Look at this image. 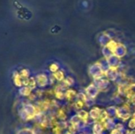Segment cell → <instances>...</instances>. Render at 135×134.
I'll list each match as a JSON object with an SVG mask.
<instances>
[{
	"instance_id": "484cf974",
	"label": "cell",
	"mask_w": 135,
	"mask_h": 134,
	"mask_svg": "<svg viewBox=\"0 0 135 134\" xmlns=\"http://www.w3.org/2000/svg\"><path fill=\"white\" fill-rule=\"evenodd\" d=\"M132 103H135V94H133V95H131L127 97Z\"/></svg>"
},
{
	"instance_id": "2e32d148",
	"label": "cell",
	"mask_w": 135,
	"mask_h": 134,
	"mask_svg": "<svg viewBox=\"0 0 135 134\" xmlns=\"http://www.w3.org/2000/svg\"><path fill=\"white\" fill-rule=\"evenodd\" d=\"M36 83L37 82H36V79L34 77H30L28 79V87L30 88L31 89H34L36 88Z\"/></svg>"
},
{
	"instance_id": "4fadbf2b",
	"label": "cell",
	"mask_w": 135,
	"mask_h": 134,
	"mask_svg": "<svg viewBox=\"0 0 135 134\" xmlns=\"http://www.w3.org/2000/svg\"><path fill=\"white\" fill-rule=\"evenodd\" d=\"M78 116L79 117V118L83 121V122H87L88 118H89V113L86 112L85 111H80L78 113Z\"/></svg>"
},
{
	"instance_id": "7c38bea8",
	"label": "cell",
	"mask_w": 135,
	"mask_h": 134,
	"mask_svg": "<svg viewBox=\"0 0 135 134\" xmlns=\"http://www.w3.org/2000/svg\"><path fill=\"white\" fill-rule=\"evenodd\" d=\"M65 97H66L67 100H72L73 98L77 97V92H76L74 90H73V89H69V90H67L66 92L65 93Z\"/></svg>"
},
{
	"instance_id": "ffe728a7",
	"label": "cell",
	"mask_w": 135,
	"mask_h": 134,
	"mask_svg": "<svg viewBox=\"0 0 135 134\" xmlns=\"http://www.w3.org/2000/svg\"><path fill=\"white\" fill-rule=\"evenodd\" d=\"M58 117L61 120H64L66 118V114H65V112H64V111L62 109L59 110V111H58Z\"/></svg>"
},
{
	"instance_id": "ac0fdd59",
	"label": "cell",
	"mask_w": 135,
	"mask_h": 134,
	"mask_svg": "<svg viewBox=\"0 0 135 134\" xmlns=\"http://www.w3.org/2000/svg\"><path fill=\"white\" fill-rule=\"evenodd\" d=\"M74 79L70 77H66L65 80H64V85H67V86H70V85H72L74 84Z\"/></svg>"
},
{
	"instance_id": "e0dca14e",
	"label": "cell",
	"mask_w": 135,
	"mask_h": 134,
	"mask_svg": "<svg viewBox=\"0 0 135 134\" xmlns=\"http://www.w3.org/2000/svg\"><path fill=\"white\" fill-rule=\"evenodd\" d=\"M20 75H21L22 79H27L28 77V76H29V72H28V70L23 69V70H21V71L20 73Z\"/></svg>"
},
{
	"instance_id": "5b68a950",
	"label": "cell",
	"mask_w": 135,
	"mask_h": 134,
	"mask_svg": "<svg viewBox=\"0 0 135 134\" xmlns=\"http://www.w3.org/2000/svg\"><path fill=\"white\" fill-rule=\"evenodd\" d=\"M95 83H96V86L99 88V90L100 89H105L107 87H108V84H109V81H108V80H107V79H104V78H102V77H100V78H97L96 80H95Z\"/></svg>"
},
{
	"instance_id": "52a82bcc",
	"label": "cell",
	"mask_w": 135,
	"mask_h": 134,
	"mask_svg": "<svg viewBox=\"0 0 135 134\" xmlns=\"http://www.w3.org/2000/svg\"><path fill=\"white\" fill-rule=\"evenodd\" d=\"M101 111H102V110H100L99 107L92 108L90 112H89V116L93 120H97L100 118V116L101 115Z\"/></svg>"
},
{
	"instance_id": "44dd1931",
	"label": "cell",
	"mask_w": 135,
	"mask_h": 134,
	"mask_svg": "<svg viewBox=\"0 0 135 134\" xmlns=\"http://www.w3.org/2000/svg\"><path fill=\"white\" fill-rule=\"evenodd\" d=\"M49 69H50V71H51L53 73H55V72L59 71V66L56 63H53V64H51L50 66Z\"/></svg>"
},
{
	"instance_id": "30bf717a",
	"label": "cell",
	"mask_w": 135,
	"mask_h": 134,
	"mask_svg": "<svg viewBox=\"0 0 135 134\" xmlns=\"http://www.w3.org/2000/svg\"><path fill=\"white\" fill-rule=\"evenodd\" d=\"M13 82H14L15 85L17 87H20L22 85V78H21L20 73L17 72H14V73H13Z\"/></svg>"
},
{
	"instance_id": "83f0119b",
	"label": "cell",
	"mask_w": 135,
	"mask_h": 134,
	"mask_svg": "<svg viewBox=\"0 0 135 134\" xmlns=\"http://www.w3.org/2000/svg\"><path fill=\"white\" fill-rule=\"evenodd\" d=\"M132 134H135V131L134 132H133V133H132Z\"/></svg>"
},
{
	"instance_id": "8fae6325",
	"label": "cell",
	"mask_w": 135,
	"mask_h": 134,
	"mask_svg": "<svg viewBox=\"0 0 135 134\" xmlns=\"http://www.w3.org/2000/svg\"><path fill=\"white\" fill-rule=\"evenodd\" d=\"M93 134H102L103 126L100 124V122H97L94 124L93 127Z\"/></svg>"
},
{
	"instance_id": "cb8c5ba5",
	"label": "cell",
	"mask_w": 135,
	"mask_h": 134,
	"mask_svg": "<svg viewBox=\"0 0 135 134\" xmlns=\"http://www.w3.org/2000/svg\"><path fill=\"white\" fill-rule=\"evenodd\" d=\"M128 126L130 129H135V119L134 118L132 119H131V121L129 122Z\"/></svg>"
},
{
	"instance_id": "7402d4cb",
	"label": "cell",
	"mask_w": 135,
	"mask_h": 134,
	"mask_svg": "<svg viewBox=\"0 0 135 134\" xmlns=\"http://www.w3.org/2000/svg\"><path fill=\"white\" fill-rule=\"evenodd\" d=\"M84 106V102L83 101H80V100H77L75 103V108L77 109H81Z\"/></svg>"
},
{
	"instance_id": "5bb4252c",
	"label": "cell",
	"mask_w": 135,
	"mask_h": 134,
	"mask_svg": "<svg viewBox=\"0 0 135 134\" xmlns=\"http://www.w3.org/2000/svg\"><path fill=\"white\" fill-rule=\"evenodd\" d=\"M53 77H54V78L55 80H57L59 81H63V79H64V73H63L62 71L59 70V71L54 73Z\"/></svg>"
},
{
	"instance_id": "603a6c76",
	"label": "cell",
	"mask_w": 135,
	"mask_h": 134,
	"mask_svg": "<svg viewBox=\"0 0 135 134\" xmlns=\"http://www.w3.org/2000/svg\"><path fill=\"white\" fill-rule=\"evenodd\" d=\"M116 110H117V109H115V107H109V108H108V115H114L115 114H116Z\"/></svg>"
},
{
	"instance_id": "9a60e30c",
	"label": "cell",
	"mask_w": 135,
	"mask_h": 134,
	"mask_svg": "<svg viewBox=\"0 0 135 134\" xmlns=\"http://www.w3.org/2000/svg\"><path fill=\"white\" fill-rule=\"evenodd\" d=\"M31 92H32V89L28 87H25L23 88L22 89H21L20 91V93L24 96H29L31 95Z\"/></svg>"
},
{
	"instance_id": "9c48e42d",
	"label": "cell",
	"mask_w": 135,
	"mask_h": 134,
	"mask_svg": "<svg viewBox=\"0 0 135 134\" xmlns=\"http://www.w3.org/2000/svg\"><path fill=\"white\" fill-rule=\"evenodd\" d=\"M114 54L115 56L119 57V58H121V57H123L125 54H126V49L122 45H117L115 51H114Z\"/></svg>"
},
{
	"instance_id": "3957f363",
	"label": "cell",
	"mask_w": 135,
	"mask_h": 134,
	"mask_svg": "<svg viewBox=\"0 0 135 134\" xmlns=\"http://www.w3.org/2000/svg\"><path fill=\"white\" fill-rule=\"evenodd\" d=\"M106 77L112 81H115L118 78L119 73L118 71L116 70V67H112L110 66L107 70H106Z\"/></svg>"
},
{
	"instance_id": "8992f818",
	"label": "cell",
	"mask_w": 135,
	"mask_h": 134,
	"mask_svg": "<svg viewBox=\"0 0 135 134\" xmlns=\"http://www.w3.org/2000/svg\"><path fill=\"white\" fill-rule=\"evenodd\" d=\"M108 64L109 66H112V67H117V66H119L120 64V60H119V58L115 56V54L114 55H112L111 57H109L108 58V61H107Z\"/></svg>"
},
{
	"instance_id": "d4e9b609",
	"label": "cell",
	"mask_w": 135,
	"mask_h": 134,
	"mask_svg": "<svg viewBox=\"0 0 135 134\" xmlns=\"http://www.w3.org/2000/svg\"><path fill=\"white\" fill-rule=\"evenodd\" d=\"M111 134H123V133L122 130H117V129H114V130L112 131Z\"/></svg>"
},
{
	"instance_id": "277c9868",
	"label": "cell",
	"mask_w": 135,
	"mask_h": 134,
	"mask_svg": "<svg viewBox=\"0 0 135 134\" xmlns=\"http://www.w3.org/2000/svg\"><path fill=\"white\" fill-rule=\"evenodd\" d=\"M116 115H117V116L119 118H121L123 121H126V120H127V119H129L131 118L130 113L124 107H119V108H118L116 110Z\"/></svg>"
},
{
	"instance_id": "d6986e66",
	"label": "cell",
	"mask_w": 135,
	"mask_h": 134,
	"mask_svg": "<svg viewBox=\"0 0 135 134\" xmlns=\"http://www.w3.org/2000/svg\"><path fill=\"white\" fill-rule=\"evenodd\" d=\"M55 96L56 98H58L59 100H62L65 97V94L62 92V91L61 90H56L55 91Z\"/></svg>"
},
{
	"instance_id": "4316f807",
	"label": "cell",
	"mask_w": 135,
	"mask_h": 134,
	"mask_svg": "<svg viewBox=\"0 0 135 134\" xmlns=\"http://www.w3.org/2000/svg\"><path fill=\"white\" fill-rule=\"evenodd\" d=\"M28 99H29L30 100H33L35 99V96H34V95H32V94H31V95H30V96H28Z\"/></svg>"
},
{
	"instance_id": "ba28073f",
	"label": "cell",
	"mask_w": 135,
	"mask_h": 134,
	"mask_svg": "<svg viewBox=\"0 0 135 134\" xmlns=\"http://www.w3.org/2000/svg\"><path fill=\"white\" fill-rule=\"evenodd\" d=\"M47 77L45 74H38L36 76V82L40 87H44L47 84Z\"/></svg>"
},
{
	"instance_id": "6da1fadb",
	"label": "cell",
	"mask_w": 135,
	"mask_h": 134,
	"mask_svg": "<svg viewBox=\"0 0 135 134\" xmlns=\"http://www.w3.org/2000/svg\"><path fill=\"white\" fill-rule=\"evenodd\" d=\"M89 73L95 78H100L104 73V69L100 63H96L89 67Z\"/></svg>"
},
{
	"instance_id": "7a4b0ae2",
	"label": "cell",
	"mask_w": 135,
	"mask_h": 134,
	"mask_svg": "<svg viewBox=\"0 0 135 134\" xmlns=\"http://www.w3.org/2000/svg\"><path fill=\"white\" fill-rule=\"evenodd\" d=\"M86 93L88 95V96L91 99H93L95 98L98 93H99V88L93 84L90 85L89 86L87 87L86 88Z\"/></svg>"
}]
</instances>
